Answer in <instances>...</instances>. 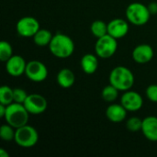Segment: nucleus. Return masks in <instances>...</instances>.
I'll list each match as a JSON object with an SVG mask.
<instances>
[{"label":"nucleus","instance_id":"nucleus-7","mask_svg":"<svg viewBox=\"0 0 157 157\" xmlns=\"http://www.w3.org/2000/svg\"><path fill=\"white\" fill-rule=\"evenodd\" d=\"M25 75L30 81L40 83L48 77V69L42 62L32 60L27 63Z\"/></svg>","mask_w":157,"mask_h":157},{"label":"nucleus","instance_id":"nucleus-17","mask_svg":"<svg viewBox=\"0 0 157 157\" xmlns=\"http://www.w3.org/2000/svg\"><path fill=\"white\" fill-rule=\"evenodd\" d=\"M80 65L85 74L93 75L94 73H96L98 67V55H95L92 53L85 54L80 61Z\"/></svg>","mask_w":157,"mask_h":157},{"label":"nucleus","instance_id":"nucleus-6","mask_svg":"<svg viewBox=\"0 0 157 157\" xmlns=\"http://www.w3.org/2000/svg\"><path fill=\"white\" fill-rule=\"evenodd\" d=\"M118 50V40L107 34L97 40L95 44L96 54L102 59L112 57Z\"/></svg>","mask_w":157,"mask_h":157},{"label":"nucleus","instance_id":"nucleus-2","mask_svg":"<svg viewBox=\"0 0 157 157\" xmlns=\"http://www.w3.org/2000/svg\"><path fill=\"white\" fill-rule=\"evenodd\" d=\"M109 81L120 91H127L134 85V75L128 67L120 65L111 70Z\"/></svg>","mask_w":157,"mask_h":157},{"label":"nucleus","instance_id":"nucleus-1","mask_svg":"<svg viewBox=\"0 0 157 157\" xmlns=\"http://www.w3.org/2000/svg\"><path fill=\"white\" fill-rule=\"evenodd\" d=\"M48 47L51 53L60 59H66L75 52L74 40L68 35L61 32L53 35Z\"/></svg>","mask_w":157,"mask_h":157},{"label":"nucleus","instance_id":"nucleus-11","mask_svg":"<svg viewBox=\"0 0 157 157\" xmlns=\"http://www.w3.org/2000/svg\"><path fill=\"white\" fill-rule=\"evenodd\" d=\"M27 63L20 55H13L6 62V70L7 74L13 77H18L25 74Z\"/></svg>","mask_w":157,"mask_h":157},{"label":"nucleus","instance_id":"nucleus-10","mask_svg":"<svg viewBox=\"0 0 157 157\" xmlns=\"http://www.w3.org/2000/svg\"><path fill=\"white\" fill-rule=\"evenodd\" d=\"M121 104L126 109L127 111L135 112L143 108L144 98L138 92L132 91L130 89L124 91L121 98Z\"/></svg>","mask_w":157,"mask_h":157},{"label":"nucleus","instance_id":"nucleus-8","mask_svg":"<svg viewBox=\"0 0 157 157\" xmlns=\"http://www.w3.org/2000/svg\"><path fill=\"white\" fill-rule=\"evenodd\" d=\"M16 29L18 35L24 38H29L33 37L40 28L39 21L35 17H23L17 21Z\"/></svg>","mask_w":157,"mask_h":157},{"label":"nucleus","instance_id":"nucleus-5","mask_svg":"<svg viewBox=\"0 0 157 157\" xmlns=\"http://www.w3.org/2000/svg\"><path fill=\"white\" fill-rule=\"evenodd\" d=\"M14 141L22 148H31L38 144L39 133L34 127L26 124L16 129Z\"/></svg>","mask_w":157,"mask_h":157},{"label":"nucleus","instance_id":"nucleus-18","mask_svg":"<svg viewBox=\"0 0 157 157\" xmlns=\"http://www.w3.org/2000/svg\"><path fill=\"white\" fill-rule=\"evenodd\" d=\"M53 35L49 29H40L38 32L32 37L33 41L37 46L40 47H44V46H49Z\"/></svg>","mask_w":157,"mask_h":157},{"label":"nucleus","instance_id":"nucleus-13","mask_svg":"<svg viewBox=\"0 0 157 157\" xmlns=\"http://www.w3.org/2000/svg\"><path fill=\"white\" fill-rule=\"evenodd\" d=\"M154 58V50L149 44H139L132 51V59L139 64H145Z\"/></svg>","mask_w":157,"mask_h":157},{"label":"nucleus","instance_id":"nucleus-25","mask_svg":"<svg viewBox=\"0 0 157 157\" xmlns=\"http://www.w3.org/2000/svg\"><path fill=\"white\" fill-rule=\"evenodd\" d=\"M27 92L22 89V88H14V102L19 103V104H24L26 98H28Z\"/></svg>","mask_w":157,"mask_h":157},{"label":"nucleus","instance_id":"nucleus-19","mask_svg":"<svg viewBox=\"0 0 157 157\" xmlns=\"http://www.w3.org/2000/svg\"><path fill=\"white\" fill-rule=\"evenodd\" d=\"M92 34L96 38H100L108 34V24L103 20H95L90 27Z\"/></svg>","mask_w":157,"mask_h":157},{"label":"nucleus","instance_id":"nucleus-3","mask_svg":"<svg viewBox=\"0 0 157 157\" xmlns=\"http://www.w3.org/2000/svg\"><path fill=\"white\" fill-rule=\"evenodd\" d=\"M29 117V113L23 104L13 102L6 106L4 119L7 124L17 129L28 124Z\"/></svg>","mask_w":157,"mask_h":157},{"label":"nucleus","instance_id":"nucleus-15","mask_svg":"<svg viewBox=\"0 0 157 157\" xmlns=\"http://www.w3.org/2000/svg\"><path fill=\"white\" fill-rule=\"evenodd\" d=\"M127 110L121 104H111L106 109L108 120L113 123H121L127 117Z\"/></svg>","mask_w":157,"mask_h":157},{"label":"nucleus","instance_id":"nucleus-26","mask_svg":"<svg viewBox=\"0 0 157 157\" xmlns=\"http://www.w3.org/2000/svg\"><path fill=\"white\" fill-rule=\"evenodd\" d=\"M145 95L150 101L157 103V85H150L149 86H147L145 90Z\"/></svg>","mask_w":157,"mask_h":157},{"label":"nucleus","instance_id":"nucleus-20","mask_svg":"<svg viewBox=\"0 0 157 157\" xmlns=\"http://www.w3.org/2000/svg\"><path fill=\"white\" fill-rule=\"evenodd\" d=\"M119 89L117 87H115L114 86H112L111 84L106 86L101 92V97L102 98L107 101V102H114L118 97H119Z\"/></svg>","mask_w":157,"mask_h":157},{"label":"nucleus","instance_id":"nucleus-28","mask_svg":"<svg viewBox=\"0 0 157 157\" xmlns=\"http://www.w3.org/2000/svg\"><path fill=\"white\" fill-rule=\"evenodd\" d=\"M6 106L3 105V104H0V117L3 118V119H4L5 114H6Z\"/></svg>","mask_w":157,"mask_h":157},{"label":"nucleus","instance_id":"nucleus-29","mask_svg":"<svg viewBox=\"0 0 157 157\" xmlns=\"http://www.w3.org/2000/svg\"><path fill=\"white\" fill-rule=\"evenodd\" d=\"M0 156L1 157H9V154L4 149V148H1L0 149Z\"/></svg>","mask_w":157,"mask_h":157},{"label":"nucleus","instance_id":"nucleus-9","mask_svg":"<svg viewBox=\"0 0 157 157\" xmlns=\"http://www.w3.org/2000/svg\"><path fill=\"white\" fill-rule=\"evenodd\" d=\"M23 105L29 114L40 115L47 109L48 102L46 98L40 94H30L28 96Z\"/></svg>","mask_w":157,"mask_h":157},{"label":"nucleus","instance_id":"nucleus-27","mask_svg":"<svg viewBox=\"0 0 157 157\" xmlns=\"http://www.w3.org/2000/svg\"><path fill=\"white\" fill-rule=\"evenodd\" d=\"M148 9L151 13V15L157 14V2H151L148 6Z\"/></svg>","mask_w":157,"mask_h":157},{"label":"nucleus","instance_id":"nucleus-4","mask_svg":"<svg viewBox=\"0 0 157 157\" xmlns=\"http://www.w3.org/2000/svg\"><path fill=\"white\" fill-rule=\"evenodd\" d=\"M125 15L127 20L134 26L145 25L151 17L148 6L139 2L130 4L126 8Z\"/></svg>","mask_w":157,"mask_h":157},{"label":"nucleus","instance_id":"nucleus-14","mask_svg":"<svg viewBox=\"0 0 157 157\" xmlns=\"http://www.w3.org/2000/svg\"><path fill=\"white\" fill-rule=\"evenodd\" d=\"M141 132L147 140L157 142V117L148 116L144 118L143 120Z\"/></svg>","mask_w":157,"mask_h":157},{"label":"nucleus","instance_id":"nucleus-21","mask_svg":"<svg viewBox=\"0 0 157 157\" xmlns=\"http://www.w3.org/2000/svg\"><path fill=\"white\" fill-rule=\"evenodd\" d=\"M14 102V89L7 86L0 87V104L9 105Z\"/></svg>","mask_w":157,"mask_h":157},{"label":"nucleus","instance_id":"nucleus-22","mask_svg":"<svg viewBox=\"0 0 157 157\" xmlns=\"http://www.w3.org/2000/svg\"><path fill=\"white\" fill-rule=\"evenodd\" d=\"M16 129L9 124H4L0 128V137L3 141L10 142L15 139Z\"/></svg>","mask_w":157,"mask_h":157},{"label":"nucleus","instance_id":"nucleus-16","mask_svg":"<svg viewBox=\"0 0 157 157\" xmlns=\"http://www.w3.org/2000/svg\"><path fill=\"white\" fill-rule=\"evenodd\" d=\"M57 84L63 88H70L75 82V75L74 72L69 68L61 69L56 76Z\"/></svg>","mask_w":157,"mask_h":157},{"label":"nucleus","instance_id":"nucleus-23","mask_svg":"<svg viewBox=\"0 0 157 157\" xmlns=\"http://www.w3.org/2000/svg\"><path fill=\"white\" fill-rule=\"evenodd\" d=\"M13 56V49L9 42L2 40L0 42V60L2 62H6Z\"/></svg>","mask_w":157,"mask_h":157},{"label":"nucleus","instance_id":"nucleus-12","mask_svg":"<svg viewBox=\"0 0 157 157\" xmlns=\"http://www.w3.org/2000/svg\"><path fill=\"white\" fill-rule=\"evenodd\" d=\"M129 29V23L123 18H114L108 23V34L117 40L125 37Z\"/></svg>","mask_w":157,"mask_h":157},{"label":"nucleus","instance_id":"nucleus-24","mask_svg":"<svg viewBox=\"0 0 157 157\" xmlns=\"http://www.w3.org/2000/svg\"><path fill=\"white\" fill-rule=\"evenodd\" d=\"M143 120L138 117H131L126 121V128L132 132H136L142 130Z\"/></svg>","mask_w":157,"mask_h":157}]
</instances>
